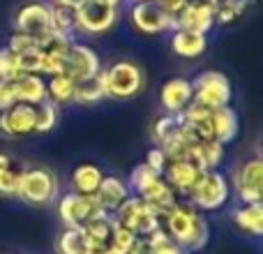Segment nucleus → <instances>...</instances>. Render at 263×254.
Returning a JSON list of instances; mask_svg holds the SVG:
<instances>
[{
	"mask_svg": "<svg viewBox=\"0 0 263 254\" xmlns=\"http://www.w3.org/2000/svg\"><path fill=\"white\" fill-rule=\"evenodd\" d=\"M49 9H51V23H53V30L72 37V32H77V16H74V9L63 7V5H58V3L49 5Z\"/></svg>",
	"mask_w": 263,
	"mask_h": 254,
	"instance_id": "obj_30",
	"label": "nucleus"
},
{
	"mask_svg": "<svg viewBox=\"0 0 263 254\" xmlns=\"http://www.w3.org/2000/svg\"><path fill=\"white\" fill-rule=\"evenodd\" d=\"M157 176H159V173H155L148 164H139V167H134V171L129 173V183H127L129 192H132V194H139V192L143 190V187L148 185L153 178H157Z\"/></svg>",
	"mask_w": 263,
	"mask_h": 254,
	"instance_id": "obj_36",
	"label": "nucleus"
},
{
	"mask_svg": "<svg viewBox=\"0 0 263 254\" xmlns=\"http://www.w3.org/2000/svg\"><path fill=\"white\" fill-rule=\"evenodd\" d=\"M194 146H196V141L192 139V136L187 134L180 125H178L176 130H173L171 134L162 141V143H159V148H162V153L166 155L168 162H180V159H185L187 162Z\"/></svg>",
	"mask_w": 263,
	"mask_h": 254,
	"instance_id": "obj_22",
	"label": "nucleus"
},
{
	"mask_svg": "<svg viewBox=\"0 0 263 254\" xmlns=\"http://www.w3.org/2000/svg\"><path fill=\"white\" fill-rule=\"evenodd\" d=\"M192 102L205 106L208 111L231 104V81L222 72H203L192 83Z\"/></svg>",
	"mask_w": 263,
	"mask_h": 254,
	"instance_id": "obj_7",
	"label": "nucleus"
},
{
	"mask_svg": "<svg viewBox=\"0 0 263 254\" xmlns=\"http://www.w3.org/2000/svg\"><path fill=\"white\" fill-rule=\"evenodd\" d=\"M127 254H155V250H153V245L148 243V238H139Z\"/></svg>",
	"mask_w": 263,
	"mask_h": 254,
	"instance_id": "obj_43",
	"label": "nucleus"
},
{
	"mask_svg": "<svg viewBox=\"0 0 263 254\" xmlns=\"http://www.w3.org/2000/svg\"><path fill=\"white\" fill-rule=\"evenodd\" d=\"M231 220L240 231L259 238L263 233V204H242L231 213Z\"/></svg>",
	"mask_w": 263,
	"mask_h": 254,
	"instance_id": "obj_23",
	"label": "nucleus"
},
{
	"mask_svg": "<svg viewBox=\"0 0 263 254\" xmlns=\"http://www.w3.org/2000/svg\"><path fill=\"white\" fill-rule=\"evenodd\" d=\"M18 63H16V53H14L9 46L0 49V79L3 81H12L18 77Z\"/></svg>",
	"mask_w": 263,
	"mask_h": 254,
	"instance_id": "obj_37",
	"label": "nucleus"
},
{
	"mask_svg": "<svg viewBox=\"0 0 263 254\" xmlns=\"http://www.w3.org/2000/svg\"><path fill=\"white\" fill-rule=\"evenodd\" d=\"M208 3H210V5H219V3H222V0H208Z\"/></svg>",
	"mask_w": 263,
	"mask_h": 254,
	"instance_id": "obj_47",
	"label": "nucleus"
},
{
	"mask_svg": "<svg viewBox=\"0 0 263 254\" xmlns=\"http://www.w3.org/2000/svg\"><path fill=\"white\" fill-rule=\"evenodd\" d=\"M162 176L176 194H187V192L194 187V183L199 180L201 169H196L194 164L180 159V162H168Z\"/></svg>",
	"mask_w": 263,
	"mask_h": 254,
	"instance_id": "obj_19",
	"label": "nucleus"
},
{
	"mask_svg": "<svg viewBox=\"0 0 263 254\" xmlns=\"http://www.w3.org/2000/svg\"><path fill=\"white\" fill-rule=\"evenodd\" d=\"M16 63H18V72L26 74H40L42 69V51L37 49H26L16 53Z\"/></svg>",
	"mask_w": 263,
	"mask_h": 254,
	"instance_id": "obj_35",
	"label": "nucleus"
},
{
	"mask_svg": "<svg viewBox=\"0 0 263 254\" xmlns=\"http://www.w3.org/2000/svg\"><path fill=\"white\" fill-rule=\"evenodd\" d=\"M159 5H162L164 9H166L168 14H171V16H178V12H180L182 7H185L187 3H190V0H157Z\"/></svg>",
	"mask_w": 263,
	"mask_h": 254,
	"instance_id": "obj_42",
	"label": "nucleus"
},
{
	"mask_svg": "<svg viewBox=\"0 0 263 254\" xmlns=\"http://www.w3.org/2000/svg\"><path fill=\"white\" fill-rule=\"evenodd\" d=\"M55 252L58 254H95L88 245V238L83 229H69L65 227L63 233L55 238Z\"/></svg>",
	"mask_w": 263,
	"mask_h": 254,
	"instance_id": "obj_28",
	"label": "nucleus"
},
{
	"mask_svg": "<svg viewBox=\"0 0 263 254\" xmlns=\"http://www.w3.org/2000/svg\"><path fill=\"white\" fill-rule=\"evenodd\" d=\"M145 238H148V243L153 245L155 254H190L185 247H180L178 243H173L162 227L155 229V231L150 233V236H145Z\"/></svg>",
	"mask_w": 263,
	"mask_h": 254,
	"instance_id": "obj_33",
	"label": "nucleus"
},
{
	"mask_svg": "<svg viewBox=\"0 0 263 254\" xmlns=\"http://www.w3.org/2000/svg\"><path fill=\"white\" fill-rule=\"evenodd\" d=\"M162 229L168 233V238H171L173 243L185 247L190 254L203 250L210 241L208 220L192 204H180V201H178V204L164 215Z\"/></svg>",
	"mask_w": 263,
	"mask_h": 254,
	"instance_id": "obj_1",
	"label": "nucleus"
},
{
	"mask_svg": "<svg viewBox=\"0 0 263 254\" xmlns=\"http://www.w3.org/2000/svg\"><path fill=\"white\" fill-rule=\"evenodd\" d=\"M178 125H180V120H178V116H168V114H164L162 118H157V120H155L153 130H150V136H153V141L159 146L164 139H166L168 134H171L173 130H176Z\"/></svg>",
	"mask_w": 263,
	"mask_h": 254,
	"instance_id": "obj_38",
	"label": "nucleus"
},
{
	"mask_svg": "<svg viewBox=\"0 0 263 254\" xmlns=\"http://www.w3.org/2000/svg\"><path fill=\"white\" fill-rule=\"evenodd\" d=\"M40 44V42L35 40V37L30 35H23V32H14L12 37H9V49L14 51V53H18V51H26V49H35V46Z\"/></svg>",
	"mask_w": 263,
	"mask_h": 254,
	"instance_id": "obj_40",
	"label": "nucleus"
},
{
	"mask_svg": "<svg viewBox=\"0 0 263 254\" xmlns=\"http://www.w3.org/2000/svg\"><path fill=\"white\" fill-rule=\"evenodd\" d=\"M129 194H132L129 185L123 180V178L104 176L102 183H100V187H97V192H95V199H97V204H100V208L104 210V213L114 215V210L118 208Z\"/></svg>",
	"mask_w": 263,
	"mask_h": 254,
	"instance_id": "obj_18",
	"label": "nucleus"
},
{
	"mask_svg": "<svg viewBox=\"0 0 263 254\" xmlns=\"http://www.w3.org/2000/svg\"><path fill=\"white\" fill-rule=\"evenodd\" d=\"M171 49L180 58H199L208 49V40L205 35L194 30H182V28H173L171 32Z\"/></svg>",
	"mask_w": 263,
	"mask_h": 254,
	"instance_id": "obj_21",
	"label": "nucleus"
},
{
	"mask_svg": "<svg viewBox=\"0 0 263 254\" xmlns=\"http://www.w3.org/2000/svg\"><path fill=\"white\" fill-rule=\"evenodd\" d=\"M74 90H77V81L67 74L49 77V81H46V100L53 102L55 106L74 102Z\"/></svg>",
	"mask_w": 263,
	"mask_h": 254,
	"instance_id": "obj_27",
	"label": "nucleus"
},
{
	"mask_svg": "<svg viewBox=\"0 0 263 254\" xmlns=\"http://www.w3.org/2000/svg\"><path fill=\"white\" fill-rule=\"evenodd\" d=\"M136 196H141V199H143L145 204H148L150 208H153L155 213L159 215V222H162L164 215H166L168 210H171L173 206L178 204L176 192H173L171 187H168V183L164 180V176L153 178V180H150L148 185H145Z\"/></svg>",
	"mask_w": 263,
	"mask_h": 254,
	"instance_id": "obj_17",
	"label": "nucleus"
},
{
	"mask_svg": "<svg viewBox=\"0 0 263 254\" xmlns=\"http://www.w3.org/2000/svg\"><path fill=\"white\" fill-rule=\"evenodd\" d=\"M233 192L242 204H259L263 199V159L252 157L233 171Z\"/></svg>",
	"mask_w": 263,
	"mask_h": 254,
	"instance_id": "obj_9",
	"label": "nucleus"
},
{
	"mask_svg": "<svg viewBox=\"0 0 263 254\" xmlns=\"http://www.w3.org/2000/svg\"><path fill=\"white\" fill-rule=\"evenodd\" d=\"M132 26L141 35H157V32L173 30L176 16H171L157 0H143V3H136L132 9Z\"/></svg>",
	"mask_w": 263,
	"mask_h": 254,
	"instance_id": "obj_10",
	"label": "nucleus"
},
{
	"mask_svg": "<svg viewBox=\"0 0 263 254\" xmlns=\"http://www.w3.org/2000/svg\"><path fill=\"white\" fill-rule=\"evenodd\" d=\"M58 5H63V7H69V9H77L79 5L83 3V0H55Z\"/></svg>",
	"mask_w": 263,
	"mask_h": 254,
	"instance_id": "obj_44",
	"label": "nucleus"
},
{
	"mask_svg": "<svg viewBox=\"0 0 263 254\" xmlns=\"http://www.w3.org/2000/svg\"><path fill=\"white\" fill-rule=\"evenodd\" d=\"M102 178H104V173H102L100 167H95V164H79V167L72 171V178H69L72 192L86 194V196H95Z\"/></svg>",
	"mask_w": 263,
	"mask_h": 254,
	"instance_id": "obj_24",
	"label": "nucleus"
},
{
	"mask_svg": "<svg viewBox=\"0 0 263 254\" xmlns=\"http://www.w3.org/2000/svg\"><path fill=\"white\" fill-rule=\"evenodd\" d=\"M14 93H16V102L23 104L37 106L40 102L46 100V81L42 79V74H18L16 79H12Z\"/></svg>",
	"mask_w": 263,
	"mask_h": 254,
	"instance_id": "obj_20",
	"label": "nucleus"
},
{
	"mask_svg": "<svg viewBox=\"0 0 263 254\" xmlns=\"http://www.w3.org/2000/svg\"><path fill=\"white\" fill-rule=\"evenodd\" d=\"M14 104H16V93H14L12 81H3L0 79V111L9 109Z\"/></svg>",
	"mask_w": 263,
	"mask_h": 254,
	"instance_id": "obj_41",
	"label": "nucleus"
},
{
	"mask_svg": "<svg viewBox=\"0 0 263 254\" xmlns=\"http://www.w3.org/2000/svg\"><path fill=\"white\" fill-rule=\"evenodd\" d=\"M213 26L215 5H210L208 0H190L176 16V28H182V30H194L201 32V35H208Z\"/></svg>",
	"mask_w": 263,
	"mask_h": 254,
	"instance_id": "obj_13",
	"label": "nucleus"
},
{
	"mask_svg": "<svg viewBox=\"0 0 263 254\" xmlns=\"http://www.w3.org/2000/svg\"><path fill=\"white\" fill-rule=\"evenodd\" d=\"M114 222L120 227H127L136 233L139 238H145L155 231V229L162 227L159 222V215L145 204L141 196L129 194L118 208L114 210Z\"/></svg>",
	"mask_w": 263,
	"mask_h": 254,
	"instance_id": "obj_6",
	"label": "nucleus"
},
{
	"mask_svg": "<svg viewBox=\"0 0 263 254\" xmlns=\"http://www.w3.org/2000/svg\"><path fill=\"white\" fill-rule=\"evenodd\" d=\"M104 97H106V88H104V74L102 72L77 81L74 102H79V104H83V106H92V104H97V102H102Z\"/></svg>",
	"mask_w": 263,
	"mask_h": 254,
	"instance_id": "obj_25",
	"label": "nucleus"
},
{
	"mask_svg": "<svg viewBox=\"0 0 263 254\" xmlns=\"http://www.w3.org/2000/svg\"><path fill=\"white\" fill-rule=\"evenodd\" d=\"M178 120H180V127L196 141H210L215 139L213 134V111H208L205 106L196 104V102H190L187 109L182 114H178Z\"/></svg>",
	"mask_w": 263,
	"mask_h": 254,
	"instance_id": "obj_15",
	"label": "nucleus"
},
{
	"mask_svg": "<svg viewBox=\"0 0 263 254\" xmlns=\"http://www.w3.org/2000/svg\"><path fill=\"white\" fill-rule=\"evenodd\" d=\"M35 134V106L16 102L0 111V136L3 139H23Z\"/></svg>",
	"mask_w": 263,
	"mask_h": 254,
	"instance_id": "obj_12",
	"label": "nucleus"
},
{
	"mask_svg": "<svg viewBox=\"0 0 263 254\" xmlns=\"http://www.w3.org/2000/svg\"><path fill=\"white\" fill-rule=\"evenodd\" d=\"M14 28L16 32L35 37L37 42L44 40L49 32H53V23H51V9L44 3H28L18 7L16 16H14Z\"/></svg>",
	"mask_w": 263,
	"mask_h": 254,
	"instance_id": "obj_11",
	"label": "nucleus"
},
{
	"mask_svg": "<svg viewBox=\"0 0 263 254\" xmlns=\"http://www.w3.org/2000/svg\"><path fill=\"white\" fill-rule=\"evenodd\" d=\"M21 173H23V169L21 167H14V162L9 164V167H0V196L16 199Z\"/></svg>",
	"mask_w": 263,
	"mask_h": 254,
	"instance_id": "obj_31",
	"label": "nucleus"
},
{
	"mask_svg": "<svg viewBox=\"0 0 263 254\" xmlns=\"http://www.w3.org/2000/svg\"><path fill=\"white\" fill-rule=\"evenodd\" d=\"M118 3L120 0H83L77 9V30L86 35H104L118 21Z\"/></svg>",
	"mask_w": 263,
	"mask_h": 254,
	"instance_id": "obj_4",
	"label": "nucleus"
},
{
	"mask_svg": "<svg viewBox=\"0 0 263 254\" xmlns=\"http://www.w3.org/2000/svg\"><path fill=\"white\" fill-rule=\"evenodd\" d=\"M192 81L187 79H171L162 86V93H159V104H162L164 114L168 116H178L187 109V104L192 102Z\"/></svg>",
	"mask_w": 263,
	"mask_h": 254,
	"instance_id": "obj_16",
	"label": "nucleus"
},
{
	"mask_svg": "<svg viewBox=\"0 0 263 254\" xmlns=\"http://www.w3.org/2000/svg\"><path fill=\"white\" fill-rule=\"evenodd\" d=\"M143 164H148L155 173H159V176H162L164 169H166V164H168V159H166V155L162 153V148H159V146H153V148L145 153V162Z\"/></svg>",
	"mask_w": 263,
	"mask_h": 254,
	"instance_id": "obj_39",
	"label": "nucleus"
},
{
	"mask_svg": "<svg viewBox=\"0 0 263 254\" xmlns=\"http://www.w3.org/2000/svg\"><path fill=\"white\" fill-rule=\"evenodd\" d=\"M102 254H118V252H114V250H111V247H109V250H104Z\"/></svg>",
	"mask_w": 263,
	"mask_h": 254,
	"instance_id": "obj_46",
	"label": "nucleus"
},
{
	"mask_svg": "<svg viewBox=\"0 0 263 254\" xmlns=\"http://www.w3.org/2000/svg\"><path fill=\"white\" fill-rule=\"evenodd\" d=\"M102 74H104L106 97H114V100L136 97L145 86L143 69L132 60H118V63L109 65L106 69H102Z\"/></svg>",
	"mask_w": 263,
	"mask_h": 254,
	"instance_id": "obj_3",
	"label": "nucleus"
},
{
	"mask_svg": "<svg viewBox=\"0 0 263 254\" xmlns=\"http://www.w3.org/2000/svg\"><path fill=\"white\" fill-rule=\"evenodd\" d=\"M187 196L196 210H219L231 196V183L219 171H201L199 180L187 192Z\"/></svg>",
	"mask_w": 263,
	"mask_h": 254,
	"instance_id": "obj_5",
	"label": "nucleus"
},
{
	"mask_svg": "<svg viewBox=\"0 0 263 254\" xmlns=\"http://www.w3.org/2000/svg\"><path fill=\"white\" fill-rule=\"evenodd\" d=\"M58 118H60V111L53 102L44 100L35 106V134H46L51 132L55 125H58Z\"/></svg>",
	"mask_w": 263,
	"mask_h": 254,
	"instance_id": "obj_29",
	"label": "nucleus"
},
{
	"mask_svg": "<svg viewBox=\"0 0 263 254\" xmlns=\"http://www.w3.org/2000/svg\"><path fill=\"white\" fill-rule=\"evenodd\" d=\"M238 116L231 106H222V109L213 111V134L215 141H219L222 146L231 143L238 136Z\"/></svg>",
	"mask_w": 263,
	"mask_h": 254,
	"instance_id": "obj_26",
	"label": "nucleus"
},
{
	"mask_svg": "<svg viewBox=\"0 0 263 254\" xmlns=\"http://www.w3.org/2000/svg\"><path fill=\"white\" fill-rule=\"evenodd\" d=\"M16 199L26 201L30 206H51L53 201H58V178H55V173L44 167L23 169Z\"/></svg>",
	"mask_w": 263,
	"mask_h": 254,
	"instance_id": "obj_2",
	"label": "nucleus"
},
{
	"mask_svg": "<svg viewBox=\"0 0 263 254\" xmlns=\"http://www.w3.org/2000/svg\"><path fill=\"white\" fill-rule=\"evenodd\" d=\"M247 9V0H222L215 5V23H233Z\"/></svg>",
	"mask_w": 263,
	"mask_h": 254,
	"instance_id": "obj_32",
	"label": "nucleus"
},
{
	"mask_svg": "<svg viewBox=\"0 0 263 254\" xmlns=\"http://www.w3.org/2000/svg\"><path fill=\"white\" fill-rule=\"evenodd\" d=\"M104 210L100 208L95 196H86V194H77V192H67L60 196L58 201V215L63 220L65 227L69 229H81L86 227L90 220L100 217Z\"/></svg>",
	"mask_w": 263,
	"mask_h": 254,
	"instance_id": "obj_8",
	"label": "nucleus"
},
{
	"mask_svg": "<svg viewBox=\"0 0 263 254\" xmlns=\"http://www.w3.org/2000/svg\"><path fill=\"white\" fill-rule=\"evenodd\" d=\"M136 241H139V236H136L132 229L116 224V227H114V236H111V250L118 252V254H127L132 247H134Z\"/></svg>",
	"mask_w": 263,
	"mask_h": 254,
	"instance_id": "obj_34",
	"label": "nucleus"
},
{
	"mask_svg": "<svg viewBox=\"0 0 263 254\" xmlns=\"http://www.w3.org/2000/svg\"><path fill=\"white\" fill-rule=\"evenodd\" d=\"M12 164V157L7 153H0V167H9Z\"/></svg>",
	"mask_w": 263,
	"mask_h": 254,
	"instance_id": "obj_45",
	"label": "nucleus"
},
{
	"mask_svg": "<svg viewBox=\"0 0 263 254\" xmlns=\"http://www.w3.org/2000/svg\"><path fill=\"white\" fill-rule=\"evenodd\" d=\"M102 72V63L100 56L90 49L88 44H72L65 56V74L72 77L74 81L79 79L92 77V74Z\"/></svg>",
	"mask_w": 263,
	"mask_h": 254,
	"instance_id": "obj_14",
	"label": "nucleus"
}]
</instances>
